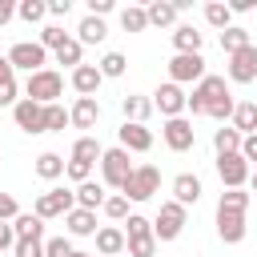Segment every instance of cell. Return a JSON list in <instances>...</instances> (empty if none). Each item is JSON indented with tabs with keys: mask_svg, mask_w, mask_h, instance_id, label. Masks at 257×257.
<instances>
[{
	"mask_svg": "<svg viewBox=\"0 0 257 257\" xmlns=\"http://www.w3.org/2000/svg\"><path fill=\"white\" fill-rule=\"evenodd\" d=\"M64 92V76L56 68H40L24 80V96L36 100V104H56V96Z\"/></svg>",
	"mask_w": 257,
	"mask_h": 257,
	"instance_id": "6da1fadb",
	"label": "cell"
},
{
	"mask_svg": "<svg viewBox=\"0 0 257 257\" xmlns=\"http://www.w3.org/2000/svg\"><path fill=\"white\" fill-rule=\"evenodd\" d=\"M225 96H233L229 84H225V76H205V80L193 84V92H189V112H193V116H209V108H213L217 100H225Z\"/></svg>",
	"mask_w": 257,
	"mask_h": 257,
	"instance_id": "7a4b0ae2",
	"label": "cell"
},
{
	"mask_svg": "<svg viewBox=\"0 0 257 257\" xmlns=\"http://www.w3.org/2000/svg\"><path fill=\"white\" fill-rule=\"evenodd\" d=\"M185 221H189V209L177 205V201H165V205L157 209V217H153V237H157V245H161V241H177V237L185 233Z\"/></svg>",
	"mask_w": 257,
	"mask_h": 257,
	"instance_id": "3957f363",
	"label": "cell"
},
{
	"mask_svg": "<svg viewBox=\"0 0 257 257\" xmlns=\"http://www.w3.org/2000/svg\"><path fill=\"white\" fill-rule=\"evenodd\" d=\"M133 161H128V149H104V157H100V177H104V185L108 189H124L128 185V177H133Z\"/></svg>",
	"mask_w": 257,
	"mask_h": 257,
	"instance_id": "277c9868",
	"label": "cell"
},
{
	"mask_svg": "<svg viewBox=\"0 0 257 257\" xmlns=\"http://www.w3.org/2000/svg\"><path fill=\"white\" fill-rule=\"evenodd\" d=\"M76 209V189H44L32 205V213L40 221H52V217H68Z\"/></svg>",
	"mask_w": 257,
	"mask_h": 257,
	"instance_id": "5b68a950",
	"label": "cell"
},
{
	"mask_svg": "<svg viewBox=\"0 0 257 257\" xmlns=\"http://www.w3.org/2000/svg\"><path fill=\"white\" fill-rule=\"evenodd\" d=\"M209 72H205V56L201 52H177L169 60V80L173 84H201Z\"/></svg>",
	"mask_w": 257,
	"mask_h": 257,
	"instance_id": "8992f818",
	"label": "cell"
},
{
	"mask_svg": "<svg viewBox=\"0 0 257 257\" xmlns=\"http://www.w3.org/2000/svg\"><path fill=\"white\" fill-rule=\"evenodd\" d=\"M44 60H48V48H44L40 40H16V44L8 48V64H12V68H24L28 76L40 72Z\"/></svg>",
	"mask_w": 257,
	"mask_h": 257,
	"instance_id": "52a82bcc",
	"label": "cell"
},
{
	"mask_svg": "<svg viewBox=\"0 0 257 257\" xmlns=\"http://www.w3.org/2000/svg\"><path fill=\"white\" fill-rule=\"evenodd\" d=\"M153 108H157L165 120H173V116H185V108H189V92H185L181 84L165 80V84H157V92H153Z\"/></svg>",
	"mask_w": 257,
	"mask_h": 257,
	"instance_id": "ba28073f",
	"label": "cell"
},
{
	"mask_svg": "<svg viewBox=\"0 0 257 257\" xmlns=\"http://www.w3.org/2000/svg\"><path fill=\"white\" fill-rule=\"evenodd\" d=\"M217 177H221L225 189H245L249 177H253V165L241 153H225V157H217Z\"/></svg>",
	"mask_w": 257,
	"mask_h": 257,
	"instance_id": "9c48e42d",
	"label": "cell"
},
{
	"mask_svg": "<svg viewBox=\"0 0 257 257\" xmlns=\"http://www.w3.org/2000/svg\"><path fill=\"white\" fill-rule=\"evenodd\" d=\"M157 189H161V169H157V165H137L133 177H128V185H124L120 193H124L128 201H149Z\"/></svg>",
	"mask_w": 257,
	"mask_h": 257,
	"instance_id": "30bf717a",
	"label": "cell"
},
{
	"mask_svg": "<svg viewBox=\"0 0 257 257\" xmlns=\"http://www.w3.org/2000/svg\"><path fill=\"white\" fill-rule=\"evenodd\" d=\"M12 120H16V128H20V133H28V137H36V133H48L44 104H36V100H28V96H20V104L12 108Z\"/></svg>",
	"mask_w": 257,
	"mask_h": 257,
	"instance_id": "8fae6325",
	"label": "cell"
},
{
	"mask_svg": "<svg viewBox=\"0 0 257 257\" xmlns=\"http://www.w3.org/2000/svg\"><path fill=\"white\" fill-rule=\"evenodd\" d=\"M161 137H165V145H169L173 153H189V149L197 145V128H193V120H185V116L165 120V124H161Z\"/></svg>",
	"mask_w": 257,
	"mask_h": 257,
	"instance_id": "7c38bea8",
	"label": "cell"
},
{
	"mask_svg": "<svg viewBox=\"0 0 257 257\" xmlns=\"http://www.w3.org/2000/svg\"><path fill=\"white\" fill-rule=\"evenodd\" d=\"M225 72H229V80H233V84H253V80H257V44H249V48L233 52V56H229V64H225Z\"/></svg>",
	"mask_w": 257,
	"mask_h": 257,
	"instance_id": "4fadbf2b",
	"label": "cell"
},
{
	"mask_svg": "<svg viewBox=\"0 0 257 257\" xmlns=\"http://www.w3.org/2000/svg\"><path fill=\"white\" fill-rule=\"evenodd\" d=\"M245 233H249V225H245V213L217 209V237H221L225 245H241V241H245Z\"/></svg>",
	"mask_w": 257,
	"mask_h": 257,
	"instance_id": "5bb4252c",
	"label": "cell"
},
{
	"mask_svg": "<svg viewBox=\"0 0 257 257\" xmlns=\"http://www.w3.org/2000/svg\"><path fill=\"white\" fill-rule=\"evenodd\" d=\"M201 193H205V189H201V177H197V173H177V177H173V201H177V205L189 209V205L201 201Z\"/></svg>",
	"mask_w": 257,
	"mask_h": 257,
	"instance_id": "9a60e30c",
	"label": "cell"
},
{
	"mask_svg": "<svg viewBox=\"0 0 257 257\" xmlns=\"http://www.w3.org/2000/svg\"><path fill=\"white\" fill-rule=\"evenodd\" d=\"M68 116H72V128H96V120H100V100H96V96H76V104L68 108Z\"/></svg>",
	"mask_w": 257,
	"mask_h": 257,
	"instance_id": "2e32d148",
	"label": "cell"
},
{
	"mask_svg": "<svg viewBox=\"0 0 257 257\" xmlns=\"http://www.w3.org/2000/svg\"><path fill=\"white\" fill-rule=\"evenodd\" d=\"M116 137H120V149H128V153H149L153 149V133L145 128V124H120L116 128Z\"/></svg>",
	"mask_w": 257,
	"mask_h": 257,
	"instance_id": "e0dca14e",
	"label": "cell"
},
{
	"mask_svg": "<svg viewBox=\"0 0 257 257\" xmlns=\"http://www.w3.org/2000/svg\"><path fill=\"white\" fill-rule=\"evenodd\" d=\"M124 249H128L124 229H116V225H100V229H96V253H100V257H116V253H124Z\"/></svg>",
	"mask_w": 257,
	"mask_h": 257,
	"instance_id": "ac0fdd59",
	"label": "cell"
},
{
	"mask_svg": "<svg viewBox=\"0 0 257 257\" xmlns=\"http://www.w3.org/2000/svg\"><path fill=\"white\" fill-rule=\"evenodd\" d=\"M145 12H149V28H169L181 16L177 0H153V4H145Z\"/></svg>",
	"mask_w": 257,
	"mask_h": 257,
	"instance_id": "d6986e66",
	"label": "cell"
},
{
	"mask_svg": "<svg viewBox=\"0 0 257 257\" xmlns=\"http://www.w3.org/2000/svg\"><path fill=\"white\" fill-rule=\"evenodd\" d=\"M68 80H72V88H76L80 96H96V88L104 84V76H100V68H96V64H80Z\"/></svg>",
	"mask_w": 257,
	"mask_h": 257,
	"instance_id": "ffe728a7",
	"label": "cell"
},
{
	"mask_svg": "<svg viewBox=\"0 0 257 257\" xmlns=\"http://www.w3.org/2000/svg\"><path fill=\"white\" fill-rule=\"evenodd\" d=\"M120 112H124L128 124H145V120L153 116V96H137V92H128V96L120 100Z\"/></svg>",
	"mask_w": 257,
	"mask_h": 257,
	"instance_id": "44dd1931",
	"label": "cell"
},
{
	"mask_svg": "<svg viewBox=\"0 0 257 257\" xmlns=\"http://www.w3.org/2000/svg\"><path fill=\"white\" fill-rule=\"evenodd\" d=\"M104 181H84V185H76V209H88V213H96V209H104Z\"/></svg>",
	"mask_w": 257,
	"mask_h": 257,
	"instance_id": "7402d4cb",
	"label": "cell"
},
{
	"mask_svg": "<svg viewBox=\"0 0 257 257\" xmlns=\"http://www.w3.org/2000/svg\"><path fill=\"white\" fill-rule=\"evenodd\" d=\"M201 44H205V32H197L193 24H177L173 28V48L177 52H201Z\"/></svg>",
	"mask_w": 257,
	"mask_h": 257,
	"instance_id": "603a6c76",
	"label": "cell"
},
{
	"mask_svg": "<svg viewBox=\"0 0 257 257\" xmlns=\"http://www.w3.org/2000/svg\"><path fill=\"white\" fill-rule=\"evenodd\" d=\"M64 225L72 237H96V213H88V209H72L64 217Z\"/></svg>",
	"mask_w": 257,
	"mask_h": 257,
	"instance_id": "cb8c5ba5",
	"label": "cell"
},
{
	"mask_svg": "<svg viewBox=\"0 0 257 257\" xmlns=\"http://www.w3.org/2000/svg\"><path fill=\"white\" fill-rule=\"evenodd\" d=\"M12 229H16V241H44V221L36 213H20Z\"/></svg>",
	"mask_w": 257,
	"mask_h": 257,
	"instance_id": "d4e9b609",
	"label": "cell"
},
{
	"mask_svg": "<svg viewBox=\"0 0 257 257\" xmlns=\"http://www.w3.org/2000/svg\"><path fill=\"white\" fill-rule=\"evenodd\" d=\"M233 128H237L241 137H253V133H257V100H241V104L233 108Z\"/></svg>",
	"mask_w": 257,
	"mask_h": 257,
	"instance_id": "484cf974",
	"label": "cell"
},
{
	"mask_svg": "<svg viewBox=\"0 0 257 257\" xmlns=\"http://www.w3.org/2000/svg\"><path fill=\"white\" fill-rule=\"evenodd\" d=\"M104 36H108V24H104L100 16H84V20L76 24V40H80V44H100Z\"/></svg>",
	"mask_w": 257,
	"mask_h": 257,
	"instance_id": "4316f807",
	"label": "cell"
},
{
	"mask_svg": "<svg viewBox=\"0 0 257 257\" xmlns=\"http://www.w3.org/2000/svg\"><path fill=\"white\" fill-rule=\"evenodd\" d=\"M64 165H68V161H64L60 153H40L32 169H36L40 181H56V177H64Z\"/></svg>",
	"mask_w": 257,
	"mask_h": 257,
	"instance_id": "83f0119b",
	"label": "cell"
},
{
	"mask_svg": "<svg viewBox=\"0 0 257 257\" xmlns=\"http://www.w3.org/2000/svg\"><path fill=\"white\" fill-rule=\"evenodd\" d=\"M241 133L233 128V124H221L217 133H213V149H217V157H225V153H241Z\"/></svg>",
	"mask_w": 257,
	"mask_h": 257,
	"instance_id": "f1b7e54d",
	"label": "cell"
},
{
	"mask_svg": "<svg viewBox=\"0 0 257 257\" xmlns=\"http://www.w3.org/2000/svg\"><path fill=\"white\" fill-rule=\"evenodd\" d=\"M104 157V149H100V141L96 137H76V145H72V161H84V165H96Z\"/></svg>",
	"mask_w": 257,
	"mask_h": 257,
	"instance_id": "f546056e",
	"label": "cell"
},
{
	"mask_svg": "<svg viewBox=\"0 0 257 257\" xmlns=\"http://www.w3.org/2000/svg\"><path fill=\"white\" fill-rule=\"evenodd\" d=\"M253 40H249V28H241V24H233V28H225L221 32V48H225V56H233V52H241V48H249Z\"/></svg>",
	"mask_w": 257,
	"mask_h": 257,
	"instance_id": "4dcf8cb0",
	"label": "cell"
},
{
	"mask_svg": "<svg viewBox=\"0 0 257 257\" xmlns=\"http://www.w3.org/2000/svg\"><path fill=\"white\" fill-rule=\"evenodd\" d=\"M205 20H209L213 28H221V32H225V28H233V8H229V4H221V0H209V4H205Z\"/></svg>",
	"mask_w": 257,
	"mask_h": 257,
	"instance_id": "1f68e13d",
	"label": "cell"
},
{
	"mask_svg": "<svg viewBox=\"0 0 257 257\" xmlns=\"http://www.w3.org/2000/svg\"><path fill=\"white\" fill-rule=\"evenodd\" d=\"M120 28H124V32H145V28H149V12H145L141 4L120 8Z\"/></svg>",
	"mask_w": 257,
	"mask_h": 257,
	"instance_id": "d6a6232c",
	"label": "cell"
},
{
	"mask_svg": "<svg viewBox=\"0 0 257 257\" xmlns=\"http://www.w3.org/2000/svg\"><path fill=\"white\" fill-rule=\"evenodd\" d=\"M96 68H100V76H104V80H116V76H124L128 60H124V52H104V56L96 60Z\"/></svg>",
	"mask_w": 257,
	"mask_h": 257,
	"instance_id": "836d02e7",
	"label": "cell"
},
{
	"mask_svg": "<svg viewBox=\"0 0 257 257\" xmlns=\"http://www.w3.org/2000/svg\"><path fill=\"white\" fill-rule=\"evenodd\" d=\"M16 16H20L24 24H40V20L48 16V0H20V4H16Z\"/></svg>",
	"mask_w": 257,
	"mask_h": 257,
	"instance_id": "e575fe53",
	"label": "cell"
},
{
	"mask_svg": "<svg viewBox=\"0 0 257 257\" xmlns=\"http://www.w3.org/2000/svg\"><path fill=\"white\" fill-rule=\"evenodd\" d=\"M80 56H84V44H80L76 36H72V40H68L64 48H56V64H64V68H72V72H76V68L84 64Z\"/></svg>",
	"mask_w": 257,
	"mask_h": 257,
	"instance_id": "d590c367",
	"label": "cell"
},
{
	"mask_svg": "<svg viewBox=\"0 0 257 257\" xmlns=\"http://www.w3.org/2000/svg\"><path fill=\"white\" fill-rule=\"evenodd\" d=\"M68 40H72V36H68V32L60 28V24H44V28H40V44H44L48 52H56V48H64Z\"/></svg>",
	"mask_w": 257,
	"mask_h": 257,
	"instance_id": "8d00e7d4",
	"label": "cell"
},
{
	"mask_svg": "<svg viewBox=\"0 0 257 257\" xmlns=\"http://www.w3.org/2000/svg\"><path fill=\"white\" fill-rule=\"evenodd\" d=\"M217 209L245 213V209H249V193H245V189H225V193H221V201H217Z\"/></svg>",
	"mask_w": 257,
	"mask_h": 257,
	"instance_id": "74e56055",
	"label": "cell"
},
{
	"mask_svg": "<svg viewBox=\"0 0 257 257\" xmlns=\"http://www.w3.org/2000/svg\"><path fill=\"white\" fill-rule=\"evenodd\" d=\"M44 120H48V133H64V124H72L64 104H44Z\"/></svg>",
	"mask_w": 257,
	"mask_h": 257,
	"instance_id": "f35d334b",
	"label": "cell"
},
{
	"mask_svg": "<svg viewBox=\"0 0 257 257\" xmlns=\"http://www.w3.org/2000/svg\"><path fill=\"white\" fill-rule=\"evenodd\" d=\"M104 217H108V221H128V217H133V213H128V197H124V193L108 197V201H104Z\"/></svg>",
	"mask_w": 257,
	"mask_h": 257,
	"instance_id": "ab89813d",
	"label": "cell"
},
{
	"mask_svg": "<svg viewBox=\"0 0 257 257\" xmlns=\"http://www.w3.org/2000/svg\"><path fill=\"white\" fill-rule=\"evenodd\" d=\"M128 237H153V221L141 217V213H133V217L124 221V241H128Z\"/></svg>",
	"mask_w": 257,
	"mask_h": 257,
	"instance_id": "60d3db41",
	"label": "cell"
},
{
	"mask_svg": "<svg viewBox=\"0 0 257 257\" xmlns=\"http://www.w3.org/2000/svg\"><path fill=\"white\" fill-rule=\"evenodd\" d=\"M157 253V237H128V257H153Z\"/></svg>",
	"mask_w": 257,
	"mask_h": 257,
	"instance_id": "b9f144b4",
	"label": "cell"
},
{
	"mask_svg": "<svg viewBox=\"0 0 257 257\" xmlns=\"http://www.w3.org/2000/svg\"><path fill=\"white\" fill-rule=\"evenodd\" d=\"M16 92H20V88H16V76H4V80H0V108H16V104H20Z\"/></svg>",
	"mask_w": 257,
	"mask_h": 257,
	"instance_id": "7bdbcfd3",
	"label": "cell"
},
{
	"mask_svg": "<svg viewBox=\"0 0 257 257\" xmlns=\"http://www.w3.org/2000/svg\"><path fill=\"white\" fill-rule=\"evenodd\" d=\"M76 249H72V241L68 237H48L44 241V257H72Z\"/></svg>",
	"mask_w": 257,
	"mask_h": 257,
	"instance_id": "ee69618b",
	"label": "cell"
},
{
	"mask_svg": "<svg viewBox=\"0 0 257 257\" xmlns=\"http://www.w3.org/2000/svg\"><path fill=\"white\" fill-rule=\"evenodd\" d=\"M64 173H68V181H76V185H84V181H92V165H84V161H72V157H68V165H64Z\"/></svg>",
	"mask_w": 257,
	"mask_h": 257,
	"instance_id": "f6af8a7d",
	"label": "cell"
},
{
	"mask_svg": "<svg viewBox=\"0 0 257 257\" xmlns=\"http://www.w3.org/2000/svg\"><path fill=\"white\" fill-rule=\"evenodd\" d=\"M16 217H20L16 197H12V193H0V221H16Z\"/></svg>",
	"mask_w": 257,
	"mask_h": 257,
	"instance_id": "bcb514c9",
	"label": "cell"
},
{
	"mask_svg": "<svg viewBox=\"0 0 257 257\" xmlns=\"http://www.w3.org/2000/svg\"><path fill=\"white\" fill-rule=\"evenodd\" d=\"M16 257H44V241H16Z\"/></svg>",
	"mask_w": 257,
	"mask_h": 257,
	"instance_id": "7dc6e473",
	"label": "cell"
},
{
	"mask_svg": "<svg viewBox=\"0 0 257 257\" xmlns=\"http://www.w3.org/2000/svg\"><path fill=\"white\" fill-rule=\"evenodd\" d=\"M0 249H16V229H12V221H0Z\"/></svg>",
	"mask_w": 257,
	"mask_h": 257,
	"instance_id": "c3c4849f",
	"label": "cell"
},
{
	"mask_svg": "<svg viewBox=\"0 0 257 257\" xmlns=\"http://www.w3.org/2000/svg\"><path fill=\"white\" fill-rule=\"evenodd\" d=\"M241 157H245V161H249V165H257V133H253V137H245V141H241Z\"/></svg>",
	"mask_w": 257,
	"mask_h": 257,
	"instance_id": "681fc988",
	"label": "cell"
},
{
	"mask_svg": "<svg viewBox=\"0 0 257 257\" xmlns=\"http://www.w3.org/2000/svg\"><path fill=\"white\" fill-rule=\"evenodd\" d=\"M108 12H112V0H88V16H100L104 20Z\"/></svg>",
	"mask_w": 257,
	"mask_h": 257,
	"instance_id": "f907efd6",
	"label": "cell"
},
{
	"mask_svg": "<svg viewBox=\"0 0 257 257\" xmlns=\"http://www.w3.org/2000/svg\"><path fill=\"white\" fill-rule=\"evenodd\" d=\"M72 0H48V16H68Z\"/></svg>",
	"mask_w": 257,
	"mask_h": 257,
	"instance_id": "816d5d0a",
	"label": "cell"
},
{
	"mask_svg": "<svg viewBox=\"0 0 257 257\" xmlns=\"http://www.w3.org/2000/svg\"><path fill=\"white\" fill-rule=\"evenodd\" d=\"M12 16H16V4H12V0H0V28H4Z\"/></svg>",
	"mask_w": 257,
	"mask_h": 257,
	"instance_id": "f5cc1de1",
	"label": "cell"
},
{
	"mask_svg": "<svg viewBox=\"0 0 257 257\" xmlns=\"http://www.w3.org/2000/svg\"><path fill=\"white\" fill-rule=\"evenodd\" d=\"M229 8H233V16H237V12H253L257 0H229Z\"/></svg>",
	"mask_w": 257,
	"mask_h": 257,
	"instance_id": "db71d44e",
	"label": "cell"
},
{
	"mask_svg": "<svg viewBox=\"0 0 257 257\" xmlns=\"http://www.w3.org/2000/svg\"><path fill=\"white\" fill-rule=\"evenodd\" d=\"M4 76H16V68L8 64V56H0V80H4Z\"/></svg>",
	"mask_w": 257,
	"mask_h": 257,
	"instance_id": "11a10c76",
	"label": "cell"
},
{
	"mask_svg": "<svg viewBox=\"0 0 257 257\" xmlns=\"http://www.w3.org/2000/svg\"><path fill=\"white\" fill-rule=\"evenodd\" d=\"M249 185H253V193H257V165H253V177H249Z\"/></svg>",
	"mask_w": 257,
	"mask_h": 257,
	"instance_id": "9f6ffc18",
	"label": "cell"
},
{
	"mask_svg": "<svg viewBox=\"0 0 257 257\" xmlns=\"http://www.w3.org/2000/svg\"><path fill=\"white\" fill-rule=\"evenodd\" d=\"M72 257H96V253H80V249H76V253H72Z\"/></svg>",
	"mask_w": 257,
	"mask_h": 257,
	"instance_id": "6f0895ef",
	"label": "cell"
},
{
	"mask_svg": "<svg viewBox=\"0 0 257 257\" xmlns=\"http://www.w3.org/2000/svg\"><path fill=\"white\" fill-rule=\"evenodd\" d=\"M0 253H4V249H0Z\"/></svg>",
	"mask_w": 257,
	"mask_h": 257,
	"instance_id": "680465c9",
	"label": "cell"
}]
</instances>
